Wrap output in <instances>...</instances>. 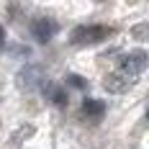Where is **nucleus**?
<instances>
[{
	"instance_id": "0eeeda50",
	"label": "nucleus",
	"mask_w": 149,
	"mask_h": 149,
	"mask_svg": "<svg viewBox=\"0 0 149 149\" xmlns=\"http://www.w3.org/2000/svg\"><path fill=\"white\" fill-rule=\"evenodd\" d=\"M147 31H149L147 23H139V26H134V31H131V33H134V39H139V41H141V39H147Z\"/></svg>"
},
{
	"instance_id": "6e6552de",
	"label": "nucleus",
	"mask_w": 149,
	"mask_h": 149,
	"mask_svg": "<svg viewBox=\"0 0 149 149\" xmlns=\"http://www.w3.org/2000/svg\"><path fill=\"white\" fill-rule=\"evenodd\" d=\"M70 82H72L74 88H85V80H82V77H74V74H70Z\"/></svg>"
},
{
	"instance_id": "423d86ee",
	"label": "nucleus",
	"mask_w": 149,
	"mask_h": 149,
	"mask_svg": "<svg viewBox=\"0 0 149 149\" xmlns=\"http://www.w3.org/2000/svg\"><path fill=\"white\" fill-rule=\"evenodd\" d=\"M46 93H49V98H52V100H54L57 105H64V103H67L64 93H62V90L57 88V85H52V82H49V85H46Z\"/></svg>"
},
{
	"instance_id": "1a4fd4ad",
	"label": "nucleus",
	"mask_w": 149,
	"mask_h": 149,
	"mask_svg": "<svg viewBox=\"0 0 149 149\" xmlns=\"http://www.w3.org/2000/svg\"><path fill=\"white\" fill-rule=\"evenodd\" d=\"M3 41H5V33H3V29H0V46H3Z\"/></svg>"
},
{
	"instance_id": "20e7f679",
	"label": "nucleus",
	"mask_w": 149,
	"mask_h": 149,
	"mask_svg": "<svg viewBox=\"0 0 149 149\" xmlns=\"http://www.w3.org/2000/svg\"><path fill=\"white\" fill-rule=\"evenodd\" d=\"M31 31H33L36 41L46 44V41H52V39H54V33H57V23H54L52 18H39V21H33Z\"/></svg>"
},
{
	"instance_id": "7ed1b4c3",
	"label": "nucleus",
	"mask_w": 149,
	"mask_h": 149,
	"mask_svg": "<svg viewBox=\"0 0 149 149\" xmlns=\"http://www.w3.org/2000/svg\"><path fill=\"white\" fill-rule=\"evenodd\" d=\"M103 85H105L108 93H116V95H118V93H126V90L134 85V77H129V74H123L118 70V72H111V74H108Z\"/></svg>"
},
{
	"instance_id": "f257e3e1",
	"label": "nucleus",
	"mask_w": 149,
	"mask_h": 149,
	"mask_svg": "<svg viewBox=\"0 0 149 149\" xmlns=\"http://www.w3.org/2000/svg\"><path fill=\"white\" fill-rule=\"evenodd\" d=\"M111 36L108 26H77L72 31V44L77 46H90V44H100Z\"/></svg>"
},
{
	"instance_id": "f03ea898",
	"label": "nucleus",
	"mask_w": 149,
	"mask_h": 149,
	"mask_svg": "<svg viewBox=\"0 0 149 149\" xmlns=\"http://www.w3.org/2000/svg\"><path fill=\"white\" fill-rule=\"evenodd\" d=\"M147 70V52L144 49H134V52H129L123 59H121V72L129 74V77H139V74Z\"/></svg>"
},
{
	"instance_id": "39448f33",
	"label": "nucleus",
	"mask_w": 149,
	"mask_h": 149,
	"mask_svg": "<svg viewBox=\"0 0 149 149\" xmlns=\"http://www.w3.org/2000/svg\"><path fill=\"white\" fill-rule=\"evenodd\" d=\"M82 113L85 116H90V118H100L105 113V105L100 103V100H93V98H88L85 103H82Z\"/></svg>"
}]
</instances>
